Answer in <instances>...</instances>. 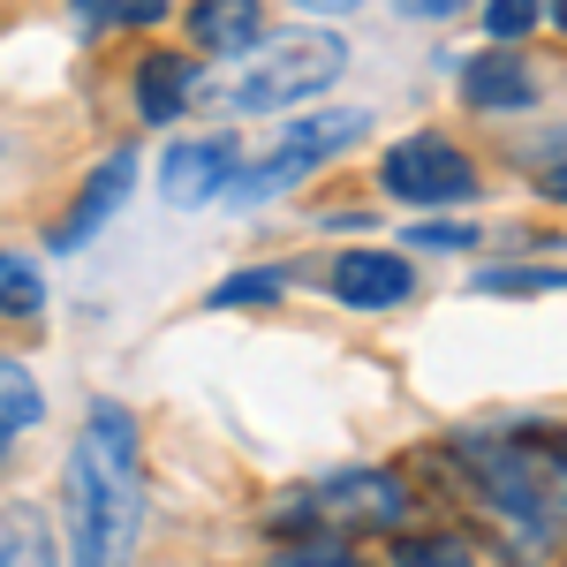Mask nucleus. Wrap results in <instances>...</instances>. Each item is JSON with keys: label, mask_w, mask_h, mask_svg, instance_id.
I'll use <instances>...</instances> for the list:
<instances>
[{"label": "nucleus", "mask_w": 567, "mask_h": 567, "mask_svg": "<svg viewBox=\"0 0 567 567\" xmlns=\"http://www.w3.org/2000/svg\"><path fill=\"white\" fill-rule=\"evenodd\" d=\"M454 484L470 492L492 553L523 567H545L567 553V432L560 424H470L439 439Z\"/></svg>", "instance_id": "f257e3e1"}, {"label": "nucleus", "mask_w": 567, "mask_h": 567, "mask_svg": "<svg viewBox=\"0 0 567 567\" xmlns=\"http://www.w3.org/2000/svg\"><path fill=\"white\" fill-rule=\"evenodd\" d=\"M69 567H130L144 545V424L130 401L99 393L69 446Z\"/></svg>", "instance_id": "f03ea898"}, {"label": "nucleus", "mask_w": 567, "mask_h": 567, "mask_svg": "<svg viewBox=\"0 0 567 567\" xmlns=\"http://www.w3.org/2000/svg\"><path fill=\"white\" fill-rule=\"evenodd\" d=\"M416 515V492L401 470H371V462H355V470H333V477H310L296 484L288 499H272V515H265V537L272 545H341L355 553L363 537H401Z\"/></svg>", "instance_id": "7ed1b4c3"}, {"label": "nucleus", "mask_w": 567, "mask_h": 567, "mask_svg": "<svg viewBox=\"0 0 567 567\" xmlns=\"http://www.w3.org/2000/svg\"><path fill=\"white\" fill-rule=\"evenodd\" d=\"M349 69V39L333 31V23H310V31H272V39L219 84V114H235V122H280V114H296L303 99L333 84Z\"/></svg>", "instance_id": "20e7f679"}, {"label": "nucleus", "mask_w": 567, "mask_h": 567, "mask_svg": "<svg viewBox=\"0 0 567 567\" xmlns=\"http://www.w3.org/2000/svg\"><path fill=\"white\" fill-rule=\"evenodd\" d=\"M371 136V114L363 106H333V114H303V122H280V130L265 136V152L243 159V175L227 189V205H243V213H258L272 197H288L296 182H310L326 159H341L349 144Z\"/></svg>", "instance_id": "39448f33"}, {"label": "nucleus", "mask_w": 567, "mask_h": 567, "mask_svg": "<svg viewBox=\"0 0 567 567\" xmlns=\"http://www.w3.org/2000/svg\"><path fill=\"white\" fill-rule=\"evenodd\" d=\"M379 189H386L393 205H409V213H439V205H477L484 175L454 136L409 130L379 152Z\"/></svg>", "instance_id": "423d86ee"}, {"label": "nucleus", "mask_w": 567, "mask_h": 567, "mask_svg": "<svg viewBox=\"0 0 567 567\" xmlns=\"http://www.w3.org/2000/svg\"><path fill=\"white\" fill-rule=\"evenodd\" d=\"M243 175V136L205 130V136H182L159 152V197L175 213H205V205H227V189Z\"/></svg>", "instance_id": "0eeeda50"}, {"label": "nucleus", "mask_w": 567, "mask_h": 567, "mask_svg": "<svg viewBox=\"0 0 567 567\" xmlns=\"http://www.w3.org/2000/svg\"><path fill=\"white\" fill-rule=\"evenodd\" d=\"M326 296H333L341 310H401L409 296H416V265H409V250L363 243V250L326 258Z\"/></svg>", "instance_id": "6e6552de"}, {"label": "nucleus", "mask_w": 567, "mask_h": 567, "mask_svg": "<svg viewBox=\"0 0 567 567\" xmlns=\"http://www.w3.org/2000/svg\"><path fill=\"white\" fill-rule=\"evenodd\" d=\"M130 189H136V144H114L99 167L84 175V189H76V205H69V219L53 227V258H76L91 235L106 227V219L130 205Z\"/></svg>", "instance_id": "1a4fd4ad"}, {"label": "nucleus", "mask_w": 567, "mask_h": 567, "mask_svg": "<svg viewBox=\"0 0 567 567\" xmlns=\"http://www.w3.org/2000/svg\"><path fill=\"white\" fill-rule=\"evenodd\" d=\"M537 99H545V84L515 45H484L477 61H462V106L470 114H529Z\"/></svg>", "instance_id": "9d476101"}, {"label": "nucleus", "mask_w": 567, "mask_h": 567, "mask_svg": "<svg viewBox=\"0 0 567 567\" xmlns=\"http://www.w3.org/2000/svg\"><path fill=\"white\" fill-rule=\"evenodd\" d=\"M197 91H205V69H197V53H175V45H152L144 61H136L130 76V99H136V122H182L189 106H197Z\"/></svg>", "instance_id": "9b49d317"}, {"label": "nucleus", "mask_w": 567, "mask_h": 567, "mask_svg": "<svg viewBox=\"0 0 567 567\" xmlns=\"http://www.w3.org/2000/svg\"><path fill=\"white\" fill-rule=\"evenodd\" d=\"M272 39L265 0H189V45L205 61H250Z\"/></svg>", "instance_id": "f8f14e48"}, {"label": "nucleus", "mask_w": 567, "mask_h": 567, "mask_svg": "<svg viewBox=\"0 0 567 567\" xmlns=\"http://www.w3.org/2000/svg\"><path fill=\"white\" fill-rule=\"evenodd\" d=\"M386 567H477V553H470V537L446 523H409L401 537L386 545Z\"/></svg>", "instance_id": "ddd939ff"}, {"label": "nucleus", "mask_w": 567, "mask_h": 567, "mask_svg": "<svg viewBox=\"0 0 567 567\" xmlns=\"http://www.w3.org/2000/svg\"><path fill=\"white\" fill-rule=\"evenodd\" d=\"M0 567H61L39 507H0Z\"/></svg>", "instance_id": "4468645a"}, {"label": "nucleus", "mask_w": 567, "mask_h": 567, "mask_svg": "<svg viewBox=\"0 0 567 567\" xmlns=\"http://www.w3.org/2000/svg\"><path fill=\"white\" fill-rule=\"evenodd\" d=\"M45 424V386L31 379V363L0 355V439H23Z\"/></svg>", "instance_id": "2eb2a0df"}, {"label": "nucleus", "mask_w": 567, "mask_h": 567, "mask_svg": "<svg viewBox=\"0 0 567 567\" xmlns=\"http://www.w3.org/2000/svg\"><path fill=\"white\" fill-rule=\"evenodd\" d=\"M167 8H175V0H69L76 31H91V39H114V31H152V23H167Z\"/></svg>", "instance_id": "dca6fc26"}, {"label": "nucleus", "mask_w": 567, "mask_h": 567, "mask_svg": "<svg viewBox=\"0 0 567 567\" xmlns=\"http://www.w3.org/2000/svg\"><path fill=\"white\" fill-rule=\"evenodd\" d=\"M45 310V272L23 250H0V318H16V326H31Z\"/></svg>", "instance_id": "f3484780"}, {"label": "nucleus", "mask_w": 567, "mask_h": 567, "mask_svg": "<svg viewBox=\"0 0 567 567\" xmlns=\"http://www.w3.org/2000/svg\"><path fill=\"white\" fill-rule=\"evenodd\" d=\"M477 296H567V265H484Z\"/></svg>", "instance_id": "a211bd4d"}, {"label": "nucleus", "mask_w": 567, "mask_h": 567, "mask_svg": "<svg viewBox=\"0 0 567 567\" xmlns=\"http://www.w3.org/2000/svg\"><path fill=\"white\" fill-rule=\"evenodd\" d=\"M288 288V265H250V272H235V280H219L205 303L213 310H243V303H272Z\"/></svg>", "instance_id": "6ab92c4d"}, {"label": "nucleus", "mask_w": 567, "mask_h": 567, "mask_svg": "<svg viewBox=\"0 0 567 567\" xmlns=\"http://www.w3.org/2000/svg\"><path fill=\"white\" fill-rule=\"evenodd\" d=\"M545 23V0H484V39L492 45H523Z\"/></svg>", "instance_id": "aec40b11"}, {"label": "nucleus", "mask_w": 567, "mask_h": 567, "mask_svg": "<svg viewBox=\"0 0 567 567\" xmlns=\"http://www.w3.org/2000/svg\"><path fill=\"white\" fill-rule=\"evenodd\" d=\"M484 243V227H470V219H424V227H416V250H454V258H462V250H477Z\"/></svg>", "instance_id": "412c9836"}, {"label": "nucleus", "mask_w": 567, "mask_h": 567, "mask_svg": "<svg viewBox=\"0 0 567 567\" xmlns=\"http://www.w3.org/2000/svg\"><path fill=\"white\" fill-rule=\"evenodd\" d=\"M265 567H363L355 553H341V545H280Z\"/></svg>", "instance_id": "4be33fe9"}, {"label": "nucleus", "mask_w": 567, "mask_h": 567, "mask_svg": "<svg viewBox=\"0 0 567 567\" xmlns=\"http://www.w3.org/2000/svg\"><path fill=\"white\" fill-rule=\"evenodd\" d=\"M401 16H416V23H446V16H462L470 0H393Z\"/></svg>", "instance_id": "5701e85b"}, {"label": "nucleus", "mask_w": 567, "mask_h": 567, "mask_svg": "<svg viewBox=\"0 0 567 567\" xmlns=\"http://www.w3.org/2000/svg\"><path fill=\"white\" fill-rule=\"evenodd\" d=\"M288 8H303V16H318V23H341V16H355L363 0H288Z\"/></svg>", "instance_id": "b1692460"}, {"label": "nucleus", "mask_w": 567, "mask_h": 567, "mask_svg": "<svg viewBox=\"0 0 567 567\" xmlns=\"http://www.w3.org/2000/svg\"><path fill=\"white\" fill-rule=\"evenodd\" d=\"M537 189H545L553 205H567V159H560V167H545V175H537Z\"/></svg>", "instance_id": "393cba45"}, {"label": "nucleus", "mask_w": 567, "mask_h": 567, "mask_svg": "<svg viewBox=\"0 0 567 567\" xmlns=\"http://www.w3.org/2000/svg\"><path fill=\"white\" fill-rule=\"evenodd\" d=\"M545 23H553V31L567 39V0H545Z\"/></svg>", "instance_id": "a878e982"}, {"label": "nucleus", "mask_w": 567, "mask_h": 567, "mask_svg": "<svg viewBox=\"0 0 567 567\" xmlns=\"http://www.w3.org/2000/svg\"><path fill=\"white\" fill-rule=\"evenodd\" d=\"M8 454H16V439H0V462H8Z\"/></svg>", "instance_id": "bb28decb"}, {"label": "nucleus", "mask_w": 567, "mask_h": 567, "mask_svg": "<svg viewBox=\"0 0 567 567\" xmlns=\"http://www.w3.org/2000/svg\"><path fill=\"white\" fill-rule=\"evenodd\" d=\"M0 152H8V136H0Z\"/></svg>", "instance_id": "cd10ccee"}]
</instances>
